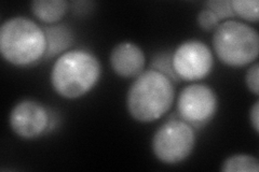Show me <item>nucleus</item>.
<instances>
[{"label":"nucleus","instance_id":"f3484780","mask_svg":"<svg viewBox=\"0 0 259 172\" xmlns=\"http://www.w3.org/2000/svg\"><path fill=\"white\" fill-rule=\"evenodd\" d=\"M245 83L248 88V91L258 96L259 94V65L258 63H254L250 66L245 75Z\"/></svg>","mask_w":259,"mask_h":172},{"label":"nucleus","instance_id":"423d86ee","mask_svg":"<svg viewBox=\"0 0 259 172\" xmlns=\"http://www.w3.org/2000/svg\"><path fill=\"white\" fill-rule=\"evenodd\" d=\"M173 69L180 80L194 82L206 78L214 67V55L203 41L186 40L172 54Z\"/></svg>","mask_w":259,"mask_h":172},{"label":"nucleus","instance_id":"f257e3e1","mask_svg":"<svg viewBox=\"0 0 259 172\" xmlns=\"http://www.w3.org/2000/svg\"><path fill=\"white\" fill-rule=\"evenodd\" d=\"M175 99L173 81L155 69L137 76L126 94V109L135 121L149 124L172 108Z\"/></svg>","mask_w":259,"mask_h":172},{"label":"nucleus","instance_id":"a211bd4d","mask_svg":"<svg viewBox=\"0 0 259 172\" xmlns=\"http://www.w3.org/2000/svg\"><path fill=\"white\" fill-rule=\"evenodd\" d=\"M249 121L250 125H252L255 133H259V101H255L249 110Z\"/></svg>","mask_w":259,"mask_h":172},{"label":"nucleus","instance_id":"7ed1b4c3","mask_svg":"<svg viewBox=\"0 0 259 172\" xmlns=\"http://www.w3.org/2000/svg\"><path fill=\"white\" fill-rule=\"evenodd\" d=\"M0 53L16 67H28L45 59L47 39L44 28L25 16H14L0 27Z\"/></svg>","mask_w":259,"mask_h":172},{"label":"nucleus","instance_id":"dca6fc26","mask_svg":"<svg viewBox=\"0 0 259 172\" xmlns=\"http://www.w3.org/2000/svg\"><path fill=\"white\" fill-rule=\"evenodd\" d=\"M197 23L200 28L206 31H210L217 28V26L221 24V20L218 19V16L212 10L204 8V9H202L198 13Z\"/></svg>","mask_w":259,"mask_h":172},{"label":"nucleus","instance_id":"9b49d317","mask_svg":"<svg viewBox=\"0 0 259 172\" xmlns=\"http://www.w3.org/2000/svg\"><path fill=\"white\" fill-rule=\"evenodd\" d=\"M68 7L65 0H35L30 4V11L39 21L54 25L66 15Z\"/></svg>","mask_w":259,"mask_h":172},{"label":"nucleus","instance_id":"9d476101","mask_svg":"<svg viewBox=\"0 0 259 172\" xmlns=\"http://www.w3.org/2000/svg\"><path fill=\"white\" fill-rule=\"evenodd\" d=\"M44 30L47 39L45 60L68 52L69 47L74 44V31L66 24H54V25L44 27Z\"/></svg>","mask_w":259,"mask_h":172},{"label":"nucleus","instance_id":"20e7f679","mask_svg":"<svg viewBox=\"0 0 259 172\" xmlns=\"http://www.w3.org/2000/svg\"><path fill=\"white\" fill-rule=\"evenodd\" d=\"M212 44L223 64L229 67H244L254 63L259 54L258 31L245 23L228 20L214 30Z\"/></svg>","mask_w":259,"mask_h":172},{"label":"nucleus","instance_id":"4468645a","mask_svg":"<svg viewBox=\"0 0 259 172\" xmlns=\"http://www.w3.org/2000/svg\"><path fill=\"white\" fill-rule=\"evenodd\" d=\"M151 69H155L161 73H163L168 79L174 82L180 81L173 69L172 64V54L171 53H162L155 56L151 63Z\"/></svg>","mask_w":259,"mask_h":172},{"label":"nucleus","instance_id":"0eeeda50","mask_svg":"<svg viewBox=\"0 0 259 172\" xmlns=\"http://www.w3.org/2000/svg\"><path fill=\"white\" fill-rule=\"evenodd\" d=\"M217 109V95L213 88L205 84H190L178 96V114L193 128L205 126L214 119Z\"/></svg>","mask_w":259,"mask_h":172},{"label":"nucleus","instance_id":"f8f14e48","mask_svg":"<svg viewBox=\"0 0 259 172\" xmlns=\"http://www.w3.org/2000/svg\"><path fill=\"white\" fill-rule=\"evenodd\" d=\"M221 170L224 172H258L259 161L253 155L233 154L223 161Z\"/></svg>","mask_w":259,"mask_h":172},{"label":"nucleus","instance_id":"39448f33","mask_svg":"<svg viewBox=\"0 0 259 172\" xmlns=\"http://www.w3.org/2000/svg\"><path fill=\"white\" fill-rule=\"evenodd\" d=\"M196 141L193 127L182 119H174L163 123L153 134L151 149L161 162L176 165L190 156Z\"/></svg>","mask_w":259,"mask_h":172},{"label":"nucleus","instance_id":"1a4fd4ad","mask_svg":"<svg viewBox=\"0 0 259 172\" xmlns=\"http://www.w3.org/2000/svg\"><path fill=\"white\" fill-rule=\"evenodd\" d=\"M109 63L117 76L124 79H135L145 69L146 56L141 46L131 41H122L113 46Z\"/></svg>","mask_w":259,"mask_h":172},{"label":"nucleus","instance_id":"6e6552de","mask_svg":"<svg viewBox=\"0 0 259 172\" xmlns=\"http://www.w3.org/2000/svg\"><path fill=\"white\" fill-rule=\"evenodd\" d=\"M51 111L36 100L24 99L16 103L9 116L12 132L22 139L32 140L50 128Z\"/></svg>","mask_w":259,"mask_h":172},{"label":"nucleus","instance_id":"2eb2a0df","mask_svg":"<svg viewBox=\"0 0 259 172\" xmlns=\"http://www.w3.org/2000/svg\"><path fill=\"white\" fill-rule=\"evenodd\" d=\"M205 6L207 9L212 10L221 21H228L236 16L232 10L231 0H212V2L205 3Z\"/></svg>","mask_w":259,"mask_h":172},{"label":"nucleus","instance_id":"f03ea898","mask_svg":"<svg viewBox=\"0 0 259 172\" xmlns=\"http://www.w3.org/2000/svg\"><path fill=\"white\" fill-rule=\"evenodd\" d=\"M102 77L101 62L87 50H70L55 61L51 85L55 93L65 99H78L97 85Z\"/></svg>","mask_w":259,"mask_h":172},{"label":"nucleus","instance_id":"ddd939ff","mask_svg":"<svg viewBox=\"0 0 259 172\" xmlns=\"http://www.w3.org/2000/svg\"><path fill=\"white\" fill-rule=\"evenodd\" d=\"M231 6L236 16L250 23L258 22V0H231Z\"/></svg>","mask_w":259,"mask_h":172}]
</instances>
